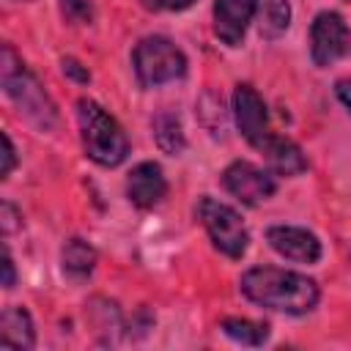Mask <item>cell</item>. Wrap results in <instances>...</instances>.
<instances>
[{
  "mask_svg": "<svg viewBox=\"0 0 351 351\" xmlns=\"http://www.w3.org/2000/svg\"><path fill=\"white\" fill-rule=\"evenodd\" d=\"M197 217L200 222L206 225L214 247L219 252H225L228 258H241L244 250H247V228L241 222V217L225 206V203H217L214 197H200L197 203Z\"/></svg>",
  "mask_w": 351,
  "mask_h": 351,
  "instance_id": "5b68a950",
  "label": "cell"
},
{
  "mask_svg": "<svg viewBox=\"0 0 351 351\" xmlns=\"http://www.w3.org/2000/svg\"><path fill=\"white\" fill-rule=\"evenodd\" d=\"M60 11L69 22H77V25L90 22V16H93V8L88 0H60Z\"/></svg>",
  "mask_w": 351,
  "mask_h": 351,
  "instance_id": "ac0fdd59",
  "label": "cell"
},
{
  "mask_svg": "<svg viewBox=\"0 0 351 351\" xmlns=\"http://www.w3.org/2000/svg\"><path fill=\"white\" fill-rule=\"evenodd\" d=\"M33 321L25 307H5L0 315V346L33 348Z\"/></svg>",
  "mask_w": 351,
  "mask_h": 351,
  "instance_id": "4fadbf2b",
  "label": "cell"
},
{
  "mask_svg": "<svg viewBox=\"0 0 351 351\" xmlns=\"http://www.w3.org/2000/svg\"><path fill=\"white\" fill-rule=\"evenodd\" d=\"M63 74H69V77L77 80V82H88V80H90L88 69H85L80 60H74V58H63Z\"/></svg>",
  "mask_w": 351,
  "mask_h": 351,
  "instance_id": "ffe728a7",
  "label": "cell"
},
{
  "mask_svg": "<svg viewBox=\"0 0 351 351\" xmlns=\"http://www.w3.org/2000/svg\"><path fill=\"white\" fill-rule=\"evenodd\" d=\"M3 285H5V288H14V261H11L8 252H5V258H3Z\"/></svg>",
  "mask_w": 351,
  "mask_h": 351,
  "instance_id": "cb8c5ba5",
  "label": "cell"
},
{
  "mask_svg": "<svg viewBox=\"0 0 351 351\" xmlns=\"http://www.w3.org/2000/svg\"><path fill=\"white\" fill-rule=\"evenodd\" d=\"M3 170H0V176L5 178L11 170H14V162H16V156H14V145H11V137L8 134H3Z\"/></svg>",
  "mask_w": 351,
  "mask_h": 351,
  "instance_id": "7402d4cb",
  "label": "cell"
},
{
  "mask_svg": "<svg viewBox=\"0 0 351 351\" xmlns=\"http://www.w3.org/2000/svg\"><path fill=\"white\" fill-rule=\"evenodd\" d=\"M19 214H16V208L8 203V200H3V206H0V225H3V233L8 236V233H14L16 228H19Z\"/></svg>",
  "mask_w": 351,
  "mask_h": 351,
  "instance_id": "d6986e66",
  "label": "cell"
},
{
  "mask_svg": "<svg viewBox=\"0 0 351 351\" xmlns=\"http://www.w3.org/2000/svg\"><path fill=\"white\" fill-rule=\"evenodd\" d=\"M266 241L271 244L274 252H280L288 261L299 263H315L321 258V241L304 230V228H291V225H274L266 230Z\"/></svg>",
  "mask_w": 351,
  "mask_h": 351,
  "instance_id": "9c48e42d",
  "label": "cell"
},
{
  "mask_svg": "<svg viewBox=\"0 0 351 351\" xmlns=\"http://www.w3.org/2000/svg\"><path fill=\"white\" fill-rule=\"evenodd\" d=\"M222 181H225V189H228L230 195H236V197H239L241 203H247V206H255V203L266 200V197L274 195V189H277L274 178H271L266 170H261V167H255V165H250V162H233V165L222 173Z\"/></svg>",
  "mask_w": 351,
  "mask_h": 351,
  "instance_id": "ba28073f",
  "label": "cell"
},
{
  "mask_svg": "<svg viewBox=\"0 0 351 351\" xmlns=\"http://www.w3.org/2000/svg\"><path fill=\"white\" fill-rule=\"evenodd\" d=\"M258 151L266 156L269 167H271L274 173H280V176H299V173L307 170V159H304L302 148H299L296 143H291V140L274 134V132H271V137H269Z\"/></svg>",
  "mask_w": 351,
  "mask_h": 351,
  "instance_id": "7c38bea8",
  "label": "cell"
},
{
  "mask_svg": "<svg viewBox=\"0 0 351 351\" xmlns=\"http://www.w3.org/2000/svg\"><path fill=\"white\" fill-rule=\"evenodd\" d=\"M241 291L255 304H263L269 310L302 315L315 307L318 302V285L296 271L274 269V266H255L241 277Z\"/></svg>",
  "mask_w": 351,
  "mask_h": 351,
  "instance_id": "6da1fadb",
  "label": "cell"
},
{
  "mask_svg": "<svg viewBox=\"0 0 351 351\" xmlns=\"http://www.w3.org/2000/svg\"><path fill=\"white\" fill-rule=\"evenodd\" d=\"M195 0H143L145 8H154V11H181L186 5H192Z\"/></svg>",
  "mask_w": 351,
  "mask_h": 351,
  "instance_id": "44dd1931",
  "label": "cell"
},
{
  "mask_svg": "<svg viewBox=\"0 0 351 351\" xmlns=\"http://www.w3.org/2000/svg\"><path fill=\"white\" fill-rule=\"evenodd\" d=\"M255 0H217L214 3V33L228 44L239 47L247 25L255 16Z\"/></svg>",
  "mask_w": 351,
  "mask_h": 351,
  "instance_id": "30bf717a",
  "label": "cell"
},
{
  "mask_svg": "<svg viewBox=\"0 0 351 351\" xmlns=\"http://www.w3.org/2000/svg\"><path fill=\"white\" fill-rule=\"evenodd\" d=\"M167 192V184H165V176H162V167L156 162H140L132 173H129V181H126V195L129 200L137 206V208H151L156 206Z\"/></svg>",
  "mask_w": 351,
  "mask_h": 351,
  "instance_id": "8fae6325",
  "label": "cell"
},
{
  "mask_svg": "<svg viewBox=\"0 0 351 351\" xmlns=\"http://www.w3.org/2000/svg\"><path fill=\"white\" fill-rule=\"evenodd\" d=\"M77 121H80V132H82V145L85 154L101 165V167H115L126 159L129 154V140L123 134V129L118 126V121L112 115H107L96 101L90 99H80L77 101Z\"/></svg>",
  "mask_w": 351,
  "mask_h": 351,
  "instance_id": "3957f363",
  "label": "cell"
},
{
  "mask_svg": "<svg viewBox=\"0 0 351 351\" xmlns=\"http://www.w3.org/2000/svg\"><path fill=\"white\" fill-rule=\"evenodd\" d=\"M291 25V3L288 0H263L258 30L263 38H280Z\"/></svg>",
  "mask_w": 351,
  "mask_h": 351,
  "instance_id": "2e32d148",
  "label": "cell"
},
{
  "mask_svg": "<svg viewBox=\"0 0 351 351\" xmlns=\"http://www.w3.org/2000/svg\"><path fill=\"white\" fill-rule=\"evenodd\" d=\"M222 332L230 340L244 343V346H261L269 337V326L266 324H255V321H247V318H225L222 321Z\"/></svg>",
  "mask_w": 351,
  "mask_h": 351,
  "instance_id": "e0dca14e",
  "label": "cell"
},
{
  "mask_svg": "<svg viewBox=\"0 0 351 351\" xmlns=\"http://www.w3.org/2000/svg\"><path fill=\"white\" fill-rule=\"evenodd\" d=\"M0 80H3V90L8 93V99L36 129L49 132L58 123V112H55L49 93L25 69L22 58L8 44H3V55H0Z\"/></svg>",
  "mask_w": 351,
  "mask_h": 351,
  "instance_id": "7a4b0ae2",
  "label": "cell"
},
{
  "mask_svg": "<svg viewBox=\"0 0 351 351\" xmlns=\"http://www.w3.org/2000/svg\"><path fill=\"white\" fill-rule=\"evenodd\" d=\"M335 93H337V99L348 107V112H351V82L348 80H340L337 85H335Z\"/></svg>",
  "mask_w": 351,
  "mask_h": 351,
  "instance_id": "603a6c76",
  "label": "cell"
},
{
  "mask_svg": "<svg viewBox=\"0 0 351 351\" xmlns=\"http://www.w3.org/2000/svg\"><path fill=\"white\" fill-rule=\"evenodd\" d=\"M351 52V30L337 11H321L310 25V55L315 66H329Z\"/></svg>",
  "mask_w": 351,
  "mask_h": 351,
  "instance_id": "8992f818",
  "label": "cell"
},
{
  "mask_svg": "<svg viewBox=\"0 0 351 351\" xmlns=\"http://www.w3.org/2000/svg\"><path fill=\"white\" fill-rule=\"evenodd\" d=\"M154 140H156V145L165 151V154H170V156H176V154H181L184 151V145H186V140H184V132H181V123H178V118L173 115V112H159V115H154Z\"/></svg>",
  "mask_w": 351,
  "mask_h": 351,
  "instance_id": "9a60e30c",
  "label": "cell"
},
{
  "mask_svg": "<svg viewBox=\"0 0 351 351\" xmlns=\"http://www.w3.org/2000/svg\"><path fill=\"white\" fill-rule=\"evenodd\" d=\"M134 71L143 85H162L170 80H178L186 74V58L184 52L162 36H148L134 47Z\"/></svg>",
  "mask_w": 351,
  "mask_h": 351,
  "instance_id": "277c9868",
  "label": "cell"
},
{
  "mask_svg": "<svg viewBox=\"0 0 351 351\" xmlns=\"http://www.w3.org/2000/svg\"><path fill=\"white\" fill-rule=\"evenodd\" d=\"M233 112H236V123H239L241 134L247 137V143L252 148H261L271 137L266 104H263V99L258 96L255 88L236 85V90H233Z\"/></svg>",
  "mask_w": 351,
  "mask_h": 351,
  "instance_id": "52a82bcc",
  "label": "cell"
},
{
  "mask_svg": "<svg viewBox=\"0 0 351 351\" xmlns=\"http://www.w3.org/2000/svg\"><path fill=\"white\" fill-rule=\"evenodd\" d=\"M63 271L71 277H88L96 266V250L82 239H69L60 250Z\"/></svg>",
  "mask_w": 351,
  "mask_h": 351,
  "instance_id": "5bb4252c",
  "label": "cell"
}]
</instances>
